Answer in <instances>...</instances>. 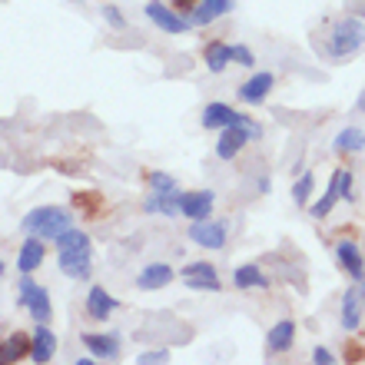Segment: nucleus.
<instances>
[{"label": "nucleus", "instance_id": "f257e3e1", "mask_svg": "<svg viewBox=\"0 0 365 365\" xmlns=\"http://www.w3.org/2000/svg\"><path fill=\"white\" fill-rule=\"evenodd\" d=\"M312 50L329 63H346L365 50V24L359 17H349V14H336V17L322 20L312 30Z\"/></svg>", "mask_w": 365, "mask_h": 365}, {"label": "nucleus", "instance_id": "f03ea898", "mask_svg": "<svg viewBox=\"0 0 365 365\" xmlns=\"http://www.w3.org/2000/svg\"><path fill=\"white\" fill-rule=\"evenodd\" d=\"M70 226H73V212L63 206H37V210L24 212V220H20V230L27 236H40L47 242H53Z\"/></svg>", "mask_w": 365, "mask_h": 365}, {"label": "nucleus", "instance_id": "7ed1b4c3", "mask_svg": "<svg viewBox=\"0 0 365 365\" xmlns=\"http://www.w3.org/2000/svg\"><path fill=\"white\" fill-rule=\"evenodd\" d=\"M146 182H150V196L143 200V210L160 216H180V182L170 173H146Z\"/></svg>", "mask_w": 365, "mask_h": 365}, {"label": "nucleus", "instance_id": "20e7f679", "mask_svg": "<svg viewBox=\"0 0 365 365\" xmlns=\"http://www.w3.org/2000/svg\"><path fill=\"white\" fill-rule=\"evenodd\" d=\"M262 136V126L256 123V120H250V116L242 113L240 123L226 126V130H220V143H216V156L220 160H236V156L246 150V143H252V140H259Z\"/></svg>", "mask_w": 365, "mask_h": 365}, {"label": "nucleus", "instance_id": "39448f33", "mask_svg": "<svg viewBox=\"0 0 365 365\" xmlns=\"http://www.w3.org/2000/svg\"><path fill=\"white\" fill-rule=\"evenodd\" d=\"M339 200H356V196H352V170H349V166H342V170L332 173L326 192H322V200L312 202V216H316V220H326Z\"/></svg>", "mask_w": 365, "mask_h": 365}, {"label": "nucleus", "instance_id": "423d86ee", "mask_svg": "<svg viewBox=\"0 0 365 365\" xmlns=\"http://www.w3.org/2000/svg\"><path fill=\"white\" fill-rule=\"evenodd\" d=\"M20 306L30 312L34 322H50L53 319V306H50V292L43 286H37L30 276L20 279Z\"/></svg>", "mask_w": 365, "mask_h": 365}, {"label": "nucleus", "instance_id": "0eeeda50", "mask_svg": "<svg viewBox=\"0 0 365 365\" xmlns=\"http://www.w3.org/2000/svg\"><path fill=\"white\" fill-rule=\"evenodd\" d=\"M190 240L200 246V250H222L230 242V222L226 220H192L190 226Z\"/></svg>", "mask_w": 365, "mask_h": 365}, {"label": "nucleus", "instance_id": "6e6552de", "mask_svg": "<svg viewBox=\"0 0 365 365\" xmlns=\"http://www.w3.org/2000/svg\"><path fill=\"white\" fill-rule=\"evenodd\" d=\"M180 279H182V282H186L190 289H200V292H220V289H222L220 269H216L210 259L186 262V266L180 269Z\"/></svg>", "mask_w": 365, "mask_h": 365}, {"label": "nucleus", "instance_id": "1a4fd4ad", "mask_svg": "<svg viewBox=\"0 0 365 365\" xmlns=\"http://www.w3.org/2000/svg\"><path fill=\"white\" fill-rule=\"evenodd\" d=\"M143 10H146V20H150V24H156L163 34H186V30L192 27L190 17H182L180 10L166 7V4H160V0H150Z\"/></svg>", "mask_w": 365, "mask_h": 365}, {"label": "nucleus", "instance_id": "9d476101", "mask_svg": "<svg viewBox=\"0 0 365 365\" xmlns=\"http://www.w3.org/2000/svg\"><path fill=\"white\" fill-rule=\"evenodd\" d=\"M272 87H276V73H269V70H259V73H252L246 83H240L236 96H240L246 106H259L262 100H269Z\"/></svg>", "mask_w": 365, "mask_h": 365}, {"label": "nucleus", "instance_id": "9b49d317", "mask_svg": "<svg viewBox=\"0 0 365 365\" xmlns=\"http://www.w3.org/2000/svg\"><path fill=\"white\" fill-rule=\"evenodd\" d=\"M212 206H216V192L212 190H190L180 196V216H186L190 222L212 216Z\"/></svg>", "mask_w": 365, "mask_h": 365}, {"label": "nucleus", "instance_id": "f8f14e48", "mask_svg": "<svg viewBox=\"0 0 365 365\" xmlns=\"http://www.w3.org/2000/svg\"><path fill=\"white\" fill-rule=\"evenodd\" d=\"M362 309H365V279H359V286H352L342 296V329L356 332L362 326Z\"/></svg>", "mask_w": 365, "mask_h": 365}, {"label": "nucleus", "instance_id": "ddd939ff", "mask_svg": "<svg viewBox=\"0 0 365 365\" xmlns=\"http://www.w3.org/2000/svg\"><path fill=\"white\" fill-rule=\"evenodd\" d=\"M336 259L339 266L349 272V279H365V256H362V246L356 240H339L336 242Z\"/></svg>", "mask_w": 365, "mask_h": 365}, {"label": "nucleus", "instance_id": "4468645a", "mask_svg": "<svg viewBox=\"0 0 365 365\" xmlns=\"http://www.w3.org/2000/svg\"><path fill=\"white\" fill-rule=\"evenodd\" d=\"M43 259H47V240H40V236H30V240H24V246H20V252H17V269H20V276L37 272L40 266H43Z\"/></svg>", "mask_w": 365, "mask_h": 365}, {"label": "nucleus", "instance_id": "2eb2a0df", "mask_svg": "<svg viewBox=\"0 0 365 365\" xmlns=\"http://www.w3.org/2000/svg\"><path fill=\"white\" fill-rule=\"evenodd\" d=\"M57 266L67 279H90V272H93V252L60 250L57 252Z\"/></svg>", "mask_w": 365, "mask_h": 365}, {"label": "nucleus", "instance_id": "dca6fc26", "mask_svg": "<svg viewBox=\"0 0 365 365\" xmlns=\"http://www.w3.org/2000/svg\"><path fill=\"white\" fill-rule=\"evenodd\" d=\"M173 279H176L173 266H166V262H150V266H143L140 276H136V289H143V292H156V289H166Z\"/></svg>", "mask_w": 365, "mask_h": 365}, {"label": "nucleus", "instance_id": "f3484780", "mask_svg": "<svg viewBox=\"0 0 365 365\" xmlns=\"http://www.w3.org/2000/svg\"><path fill=\"white\" fill-rule=\"evenodd\" d=\"M83 309H87V316L93 319V322H106V319H110L116 309H120V299H113L103 286H93L87 292V302H83Z\"/></svg>", "mask_w": 365, "mask_h": 365}, {"label": "nucleus", "instance_id": "a211bd4d", "mask_svg": "<svg viewBox=\"0 0 365 365\" xmlns=\"http://www.w3.org/2000/svg\"><path fill=\"white\" fill-rule=\"evenodd\" d=\"M232 7H236L232 0H200L196 10L190 14V24L192 27H210V24H216V20L226 17Z\"/></svg>", "mask_w": 365, "mask_h": 365}, {"label": "nucleus", "instance_id": "6ab92c4d", "mask_svg": "<svg viewBox=\"0 0 365 365\" xmlns=\"http://www.w3.org/2000/svg\"><path fill=\"white\" fill-rule=\"evenodd\" d=\"M53 356H57V336H53V329H50L47 322H37V332L30 339V359L43 365Z\"/></svg>", "mask_w": 365, "mask_h": 365}, {"label": "nucleus", "instance_id": "aec40b11", "mask_svg": "<svg viewBox=\"0 0 365 365\" xmlns=\"http://www.w3.org/2000/svg\"><path fill=\"white\" fill-rule=\"evenodd\" d=\"M292 346H296V322L292 319H279L269 329V336H266V349H269V356H282Z\"/></svg>", "mask_w": 365, "mask_h": 365}, {"label": "nucleus", "instance_id": "412c9836", "mask_svg": "<svg viewBox=\"0 0 365 365\" xmlns=\"http://www.w3.org/2000/svg\"><path fill=\"white\" fill-rule=\"evenodd\" d=\"M83 346H87L90 356H96L100 362H113V359L120 356V336H113V332H106V336H100V332H83Z\"/></svg>", "mask_w": 365, "mask_h": 365}, {"label": "nucleus", "instance_id": "4be33fe9", "mask_svg": "<svg viewBox=\"0 0 365 365\" xmlns=\"http://www.w3.org/2000/svg\"><path fill=\"white\" fill-rule=\"evenodd\" d=\"M202 63L210 73H226L232 63V47L222 43V40H206L202 43Z\"/></svg>", "mask_w": 365, "mask_h": 365}, {"label": "nucleus", "instance_id": "5701e85b", "mask_svg": "<svg viewBox=\"0 0 365 365\" xmlns=\"http://www.w3.org/2000/svg\"><path fill=\"white\" fill-rule=\"evenodd\" d=\"M242 113L240 110H232L230 103H210L206 110H202V130H226V126L240 123Z\"/></svg>", "mask_w": 365, "mask_h": 365}, {"label": "nucleus", "instance_id": "b1692460", "mask_svg": "<svg viewBox=\"0 0 365 365\" xmlns=\"http://www.w3.org/2000/svg\"><path fill=\"white\" fill-rule=\"evenodd\" d=\"M24 356H30V336H24V332H10V336L0 342V365L20 362Z\"/></svg>", "mask_w": 365, "mask_h": 365}, {"label": "nucleus", "instance_id": "393cba45", "mask_svg": "<svg viewBox=\"0 0 365 365\" xmlns=\"http://www.w3.org/2000/svg\"><path fill=\"white\" fill-rule=\"evenodd\" d=\"M232 286L236 289H266L269 286V279H266L262 266L246 262V266H240V269H232Z\"/></svg>", "mask_w": 365, "mask_h": 365}, {"label": "nucleus", "instance_id": "a878e982", "mask_svg": "<svg viewBox=\"0 0 365 365\" xmlns=\"http://www.w3.org/2000/svg\"><path fill=\"white\" fill-rule=\"evenodd\" d=\"M53 246H57V252L60 250H73V252H93V240H90L83 230H77V222L70 226V230H63L53 240Z\"/></svg>", "mask_w": 365, "mask_h": 365}, {"label": "nucleus", "instance_id": "bb28decb", "mask_svg": "<svg viewBox=\"0 0 365 365\" xmlns=\"http://www.w3.org/2000/svg\"><path fill=\"white\" fill-rule=\"evenodd\" d=\"M332 150L336 153H362L365 150V130H359V126H346V130H339L336 140H332Z\"/></svg>", "mask_w": 365, "mask_h": 365}, {"label": "nucleus", "instance_id": "cd10ccee", "mask_svg": "<svg viewBox=\"0 0 365 365\" xmlns=\"http://www.w3.org/2000/svg\"><path fill=\"white\" fill-rule=\"evenodd\" d=\"M73 206H77L80 212L93 216V212L103 210V196H100V192H73Z\"/></svg>", "mask_w": 365, "mask_h": 365}, {"label": "nucleus", "instance_id": "c85d7f7f", "mask_svg": "<svg viewBox=\"0 0 365 365\" xmlns=\"http://www.w3.org/2000/svg\"><path fill=\"white\" fill-rule=\"evenodd\" d=\"M309 196H312V173H302L292 186V200H296V206H309Z\"/></svg>", "mask_w": 365, "mask_h": 365}, {"label": "nucleus", "instance_id": "c756f323", "mask_svg": "<svg viewBox=\"0 0 365 365\" xmlns=\"http://www.w3.org/2000/svg\"><path fill=\"white\" fill-rule=\"evenodd\" d=\"M232 63H236V67H256V53H252L246 43H236V47H232Z\"/></svg>", "mask_w": 365, "mask_h": 365}, {"label": "nucleus", "instance_id": "7c9ffc66", "mask_svg": "<svg viewBox=\"0 0 365 365\" xmlns=\"http://www.w3.org/2000/svg\"><path fill=\"white\" fill-rule=\"evenodd\" d=\"M100 10H103V20H106V24H110L113 30H123V27H126V17L120 14V7H113V4H106V7H100Z\"/></svg>", "mask_w": 365, "mask_h": 365}, {"label": "nucleus", "instance_id": "2f4dec72", "mask_svg": "<svg viewBox=\"0 0 365 365\" xmlns=\"http://www.w3.org/2000/svg\"><path fill=\"white\" fill-rule=\"evenodd\" d=\"M140 365H150V362H170V352L166 349H156V352H143V356H136Z\"/></svg>", "mask_w": 365, "mask_h": 365}, {"label": "nucleus", "instance_id": "473e14b6", "mask_svg": "<svg viewBox=\"0 0 365 365\" xmlns=\"http://www.w3.org/2000/svg\"><path fill=\"white\" fill-rule=\"evenodd\" d=\"M312 362H319V365H336L339 359L332 356V352H329V349H322V346H319L316 352H312Z\"/></svg>", "mask_w": 365, "mask_h": 365}, {"label": "nucleus", "instance_id": "72a5a7b5", "mask_svg": "<svg viewBox=\"0 0 365 365\" xmlns=\"http://www.w3.org/2000/svg\"><path fill=\"white\" fill-rule=\"evenodd\" d=\"M196 4H200V0H173V10H180L182 17H190L192 10H196Z\"/></svg>", "mask_w": 365, "mask_h": 365}, {"label": "nucleus", "instance_id": "f704fd0d", "mask_svg": "<svg viewBox=\"0 0 365 365\" xmlns=\"http://www.w3.org/2000/svg\"><path fill=\"white\" fill-rule=\"evenodd\" d=\"M4 272H7V262H4V259H0V276H4Z\"/></svg>", "mask_w": 365, "mask_h": 365}]
</instances>
